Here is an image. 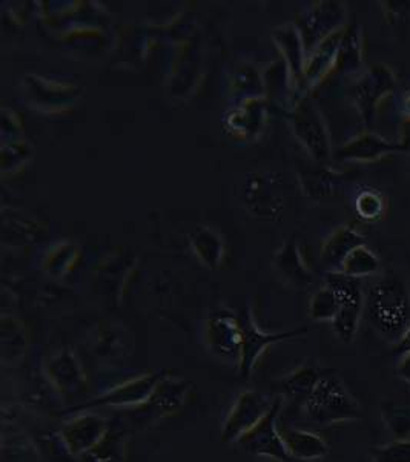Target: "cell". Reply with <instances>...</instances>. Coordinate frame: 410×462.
Instances as JSON below:
<instances>
[{
    "instance_id": "cell-1",
    "label": "cell",
    "mask_w": 410,
    "mask_h": 462,
    "mask_svg": "<svg viewBox=\"0 0 410 462\" xmlns=\"http://www.w3.org/2000/svg\"><path fill=\"white\" fill-rule=\"evenodd\" d=\"M364 308L374 329L396 345L410 324V291L405 280L395 273H386L372 284Z\"/></svg>"
},
{
    "instance_id": "cell-2",
    "label": "cell",
    "mask_w": 410,
    "mask_h": 462,
    "mask_svg": "<svg viewBox=\"0 0 410 462\" xmlns=\"http://www.w3.org/2000/svg\"><path fill=\"white\" fill-rule=\"evenodd\" d=\"M303 413L318 426H333L361 418V409L341 378L333 374L320 376L312 392L303 401Z\"/></svg>"
},
{
    "instance_id": "cell-3",
    "label": "cell",
    "mask_w": 410,
    "mask_h": 462,
    "mask_svg": "<svg viewBox=\"0 0 410 462\" xmlns=\"http://www.w3.org/2000/svg\"><path fill=\"white\" fill-rule=\"evenodd\" d=\"M277 401L278 396L272 398L265 392H241L223 422L221 442L238 444L241 438L247 437L252 429H256L271 413Z\"/></svg>"
},
{
    "instance_id": "cell-4",
    "label": "cell",
    "mask_w": 410,
    "mask_h": 462,
    "mask_svg": "<svg viewBox=\"0 0 410 462\" xmlns=\"http://www.w3.org/2000/svg\"><path fill=\"white\" fill-rule=\"evenodd\" d=\"M326 286L332 289L340 303L339 315L332 321L333 330L343 343H352L359 332L366 301L361 280L348 277L341 273H329Z\"/></svg>"
},
{
    "instance_id": "cell-5",
    "label": "cell",
    "mask_w": 410,
    "mask_h": 462,
    "mask_svg": "<svg viewBox=\"0 0 410 462\" xmlns=\"http://www.w3.org/2000/svg\"><path fill=\"white\" fill-rule=\"evenodd\" d=\"M395 87L396 78L394 71L385 63H377L364 72L359 82L355 83V87L352 88V98L364 124L372 126L381 103L394 93Z\"/></svg>"
},
{
    "instance_id": "cell-6",
    "label": "cell",
    "mask_w": 410,
    "mask_h": 462,
    "mask_svg": "<svg viewBox=\"0 0 410 462\" xmlns=\"http://www.w3.org/2000/svg\"><path fill=\"white\" fill-rule=\"evenodd\" d=\"M291 122L295 137L306 148L311 157L317 162H328L332 154V148L323 116L317 106L308 98H303L295 105Z\"/></svg>"
},
{
    "instance_id": "cell-7",
    "label": "cell",
    "mask_w": 410,
    "mask_h": 462,
    "mask_svg": "<svg viewBox=\"0 0 410 462\" xmlns=\"http://www.w3.org/2000/svg\"><path fill=\"white\" fill-rule=\"evenodd\" d=\"M280 411H282V400L278 398L277 404L274 406L271 413L256 429H252L247 437L241 438L238 444L247 453H252L256 457H269L271 461L277 462H295L287 452L280 430H278Z\"/></svg>"
},
{
    "instance_id": "cell-8",
    "label": "cell",
    "mask_w": 410,
    "mask_h": 462,
    "mask_svg": "<svg viewBox=\"0 0 410 462\" xmlns=\"http://www.w3.org/2000/svg\"><path fill=\"white\" fill-rule=\"evenodd\" d=\"M166 375L164 372H154L146 375L133 378L124 384L116 385L114 389L98 396L96 400L89 401L83 406L74 407V411H89L98 407H140L148 402L151 395L154 393L155 387L160 380Z\"/></svg>"
},
{
    "instance_id": "cell-9",
    "label": "cell",
    "mask_w": 410,
    "mask_h": 462,
    "mask_svg": "<svg viewBox=\"0 0 410 462\" xmlns=\"http://www.w3.org/2000/svg\"><path fill=\"white\" fill-rule=\"evenodd\" d=\"M108 421L96 413H80L62 427V444L71 457H83L108 433Z\"/></svg>"
},
{
    "instance_id": "cell-10",
    "label": "cell",
    "mask_w": 410,
    "mask_h": 462,
    "mask_svg": "<svg viewBox=\"0 0 410 462\" xmlns=\"http://www.w3.org/2000/svg\"><path fill=\"white\" fill-rule=\"evenodd\" d=\"M240 326L241 334H243V345H241V358L238 367H240V375L243 378L251 376L256 365H258V360L262 358V355L265 354V350L269 346L284 341V339L294 338V337H300V335L308 332L303 328V329L283 332V334H265L263 330H260V328H256L251 312H247L240 319Z\"/></svg>"
},
{
    "instance_id": "cell-11",
    "label": "cell",
    "mask_w": 410,
    "mask_h": 462,
    "mask_svg": "<svg viewBox=\"0 0 410 462\" xmlns=\"http://www.w3.org/2000/svg\"><path fill=\"white\" fill-rule=\"evenodd\" d=\"M206 341L212 354L226 361H236L240 365L241 334L240 319H232L229 315H214L208 321Z\"/></svg>"
},
{
    "instance_id": "cell-12",
    "label": "cell",
    "mask_w": 410,
    "mask_h": 462,
    "mask_svg": "<svg viewBox=\"0 0 410 462\" xmlns=\"http://www.w3.org/2000/svg\"><path fill=\"white\" fill-rule=\"evenodd\" d=\"M190 383H186L177 376L164 375L155 387L154 393L151 395L148 402L144 406L137 407L140 411L146 415L163 418L170 416L185 406L186 400L190 396Z\"/></svg>"
},
{
    "instance_id": "cell-13",
    "label": "cell",
    "mask_w": 410,
    "mask_h": 462,
    "mask_svg": "<svg viewBox=\"0 0 410 462\" xmlns=\"http://www.w3.org/2000/svg\"><path fill=\"white\" fill-rule=\"evenodd\" d=\"M45 374L52 387L62 395H78L87 387L82 365L70 350L51 356L45 365Z\"/></svg>"
},
{
    "instance_id": "cell-14",
    "label": "cell",
    "mask_w": 410,
    "mask_h": 462,
    "mask_svg": "<svg viewBox=\"0 0 410 462\" xmlns=\"http://www.w3.org/2000/svg\"><path fill=\"white\" fill-rule=\"evenodd\" d=\"M392 152H400L396 142L383 139L372 131H364L340 148L339 159L357 163H375Z\"/></svg>"
},
{
    "instance_id": "cell-15",
    "label": "cell",
    "mask_w": 410,
    "mask_h": 462,
    "mask_svg": "<svg viewBox=\"0 0 410 462\" xmlns=\"http://www.w3.org/2000/svg\"><path fill=\"white\" fill-rule=\"evenodd\" d=\"M346 30L348 28L343 26V28L332 32L331 36L326 37L323 42H320L311 57L306 60L304 78L303 79L306 80V85L309 88L318 85L337 68L340 50H341Z\"/></svg>"
},
{
    "instance_id": "cell-16",
    "label": "cell",
    "mask_w": 410,
    "mask_h": 462,
    "mask_svg": "<svg viewBox=\"0 0 410 462\" xmlns=\"http://www.w3.org/2000/svg\"><path fill=\"white\" fill-rule=\"evenodd\" d=\"M343 6L337 2L317 4L303 19V32L308 34L306 43L311 48L317 47L320 42L343 28Z\"/></svg>"
},
{
    "instance_id": "cell-17",
    "label": "cell",
    "mask_w": 410,
    "mask_h": 462,
    "mask_svg": "<svg viewBox=\"0 0 410 462\" xmlns=\"http://www.w3.org/2000/svg\"><path fill=\"white\" fill-rule=\"evenodd\" d=\"M278 430L294 461L313 462L328 457V442L317 433L294 429L283 422L278 424Z\"/></svg>"
},
{
    "instance_id": "cell-18",
    "label": "cell",
    "mask_w": 410,
    "mask_h": 462,
    "mask_svg": "<svg viewBox=\"0 0 410 462\" xmlns=\"http://www.w3.org/2000/svg\"><path fill=\"white\" fill-rule=\"evenodd\" d=\"M364 245V236L354 227L341 226L326 238L321 246V260L328 266H341L344 258L348 257L355 247Z\"/></svg>"
},
{
    "instance_id": "cell-19",
    "label": "cell",
    "mask_w": 410,
    "mask_h": 462,
    "mask_svg": "<svg viewBox=\"0 0 410 462\" xmlns=\"http://www.w3.org/2000/svg\"><path fill=\"white\" fill-rule=\"evenodd\" d=\"M274 39L277 42L278 48L282 50L287 67L293 72L295 80H302L304 78L306 59H304V48H303L300 32L294 25L282 26L275 32Z\"/></svg>"
},
{
    "instance_id": "cell-20",
    "label": "cell",
    "mask_w": 410,
    "mask_h": 462,
    "mask_svg": "<svg viewBox=\"0 0 410 462\" xmlns=\"http://www.w3.org/2000/svg\"><path fill=\"white\" fill-rule=\"evenodd\" d=\"M275 267L284 280L293 282L295 286H308L312 282V273L303 263L295 243H287L282 251L278 252L275 257Z\"/></svg>"
},
{
    "instance_id": "cell-21",
    "label": "cell",
    "mask_w": 410,
    "mask_h": 462,
    "mask_svg": "<svg viewBox=\"0 0 410 462\" xmlns=\"http://www.w3.org/2000/svg\"><path fill=\"white\" fill-rule=\"evenodd\" d=\"M265 118H266V113H265L263 103L256 98H251L245 102V106L232 111L231 116L226 118V124L229 125V129L234 133L247 137L249 134L262 129Z\"/></svg>"
},
{
    "instance_id": "cell-22",
    "label": "cell",
    "mask_w": 410,
    "mask_h": 462,
    "mask_svg": "<svg viewBox=\"0 0 410 462\" xmlns=\"http://www.w3.org/2000/svg\"><path fill=\"white\" fill-rule=\"evenodd\" d=\"M379 258L370 247L366 245L355 247L354 251L349 254L341 263V271L340 273L352 278L372 277L379 271Z\"/></svg>"
},
{
    "instance_id": "cell-23",
    "label": "cell",
    "mask_w": 410,
    "mask_h": 462,
    "mask_svg": "<svg viewBox=\"0 0 410 462\" xmlns=\"http://www.w3.org/2000/svg\"><path fill=\"white\" fill-rule=\"evenodd\" d=\"M320 376H321V374L313 365H302L282 381L283 392L287 396L302 398L304 401L306 396L312 392L313 387L320 380Z\"/></svg>"
},
{
    "instance_id": "cell-24",
    "label": "cell",
    "mask_w": 410,
    "mask_h": 462,
    "mask_svg": "<svg viewBox=\"0 0 410 462\" xmlns=\"http://www.w3.org/2000/svg\"><path fill=\"white\" fill-rule=\"evenodd\" d=\"M355 211L361 220L375 223L387 214V199L379 190H361L355 200Z\"/></svg>"
},
{
    "instance_id": "cell-25",
    "label": "cell",
    "mask_w": 410,
    "mask_h": 462,
    "mask_svg": "<svg viewBox=\"0 0 410 462\" xmlns=\"http://www.w3.org/2000/svg\"><path fill=\"white\" fill-rule=\"evenodd\" d=\"M361 48L363 47H361V34L359 28H348L340 50L337 68L343 69L344 72H350L361 67L363 62Z\"/></svg>"
},
{
    "instance_id": "cell-26",
    "label": "cell",
    "mask_w": 410,
    "mask_h": 462,
    "mask_svg": "<svg viewBox=\"0 0 410 462\" xmlns=\"http://www.w3.org/2000/svg\"><path fill=\"white\" fill-rule=\"evenodd\" d=\"M339 298L329 286L320 289L311 298L309 315L315 321H333L339 315Z\"/></svg>"
},
{
    "instance_id": "cell-27",
    "label": "cell",
    "mask_w": 410,
    "mask_h": 462,
    "mask_svg": "<svg viewBox=\"0 0 410 462\" xmlns=\"http://www.w3.org/2000/svg\"><path fill=\"white\" fill-rule=\"evenodd\" d=\"M194 249L199 257L208 264V266L216 267L223 257V246H221L220 236L212 231L203 229L197 232L194 236Z\"/></svg>"
},
{
    "instance_id": "cell-28",
    "label": "cell",
    "mask_w": 410,
    "mask_h": 462,
    "mask_svg": "<svg viewBox=\"0 0 410 462\" xmlns=\"http://www.w3.org/2000/svg\"><path fill=\"white\" fill-rule=\"evenodd\" d=\"M124 448L122 437L118 435L117 431L109 429L102 441L88 453V457H91L94 462H120L124 459Z\"/></svg>"
},
{
    "instance_id": "cell-29",
    "label": "cell",
    "mask_w": 410,
    "mask_h": 462,
    "mask_svg": "<svg viewBox=\"0 0 410 462\" xmlns=\"http://www.w3.org/2000/svg\"><path fill=\"white\" fill-rule=\"evenodd\" d=\"M383 421L395 439L410 438V409L387 402L383 406Z\"/></svg>"
},
{
    "instance_id": "cell-30",
    "label": "cell",
    "mask_w": 410,
    "mask_h": 462,
    "mask_svg": "<svg viewBox=\"0 0 410 462\" xmlns=\"http://www.w3.org/2000/svg\"><path fill=\"white\" fill-rule=\"evenodd\" d=\"M372 462H410V438L394 439L372 453Z\"/></svg>"
},
{
    "instance_id": "cell-31",
    "label": "cell",
    "mask_w": 410,
    "mask_h": 462,
    "mask_svg": "<svg viewBox=\"0 0 410 462\" xmlns=\"http://www.w3.org/2000/svg\"><path fill=\"white\" fill-rule=\"evenodd\" d=\"M76 247L70 246V245H65L62 246V257H61V249L57 247L54 251L51 252V255L48 257L47 269L48 273H51V275H63L62 273V266L65 267V273H67L68 269L71 267L72 258L76 257Z\"/></svg>"
},
{
    "instance_id": "cell-32",
    "label": "cell",
    "mask_w": 410,
    "mask_h": 462,
    "mask_svg": "<svg viewBox=\"0 0 410 462\" xmlns=\"http://www.w3.org/2000/svg\"><path fill=\"white\" fill-rule=\"evenodd\" d=\"M400 152H410V117L405 116L400 125V139H398Z\"/></svg>"
},
{
    "instance_id": "cell-33",
    "label": "cell",
    "mask_w": 410,
    "mask_h": 462,
    "mask_svg": "<svg viewBox=\"0 0 410 462\" xmlns=\"http://www.w3.org/2000/svg\"><path fill=\"white\" fill-rule=\"evenodd\" d=\"M396 372L400 375L401 380H405V383L410 384V354L403 355L396 367Z\"/></svg>"
},
{
    "instance_id": "cell-34",
    "label": "cell",
    "mask_w": 410,
    "mask_h": 462,
    "mask_svg": "<svg viewBox=\"0 0 410 462\" xmlns=\"http://www.w3.org/2000/svg\"><path fill=\"white\" fill-rule=\"evenodd\" d=\"M395 354L403 355L410 354V324L405 335L401 337L400 341L394 346Z\"/></svg>"
},
{
    "instance_id": "cell-35",
    "label": "cell",
    "mask_w": 410,
    "mask_h": 462,
    "mask_svg": "<svg viewBox=\"0 0 410 462\" xmlns=\"http://www.w3.org/2000/svg\"><path fill=\"white\" fill-rule=\"evenodd\" d=\"M403 106H405V116L410 117V93H407V96H405Z\"/></svg>"
},
{
    "instance_id": "cell-36",
    "label": "cell",
    "mask_w": 410,
    "mask_h": 462,
    "mask_svg": "<svg viewBox=\"0 0 410 462\" xmlns=\"http://www.w3.org/2000/svg\"><path fill=\"white\" fill-rule=\"evenodd\" d=\"M272 462H277V461H272Z\"/></svg>"
}]
</instances>
